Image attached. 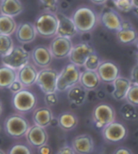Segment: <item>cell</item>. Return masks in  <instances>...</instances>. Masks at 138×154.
<instances>
[{"label":"cell","mask_w":138,"mask_h":154,"mask_svg":"<svg viewBox=\"0 0 138 154\" xmlns=\"http://www.w3.org/2000/svg\"><path fill=\"white\" fill-rule=\"evenodd\" d=\"M78 33H90L99 23L98 13L89 6L77 7L71 16Z\"/></svg>","instance_id":"1"},{"label":"cell","mask_w":138,"mask_h":154,"mask_svg":"<svg viewBox=\"0 0 138 154\" xmlns=\"http://www.w3.org/2000/svg\"><path fill=\"white\" fill-rule=\"evenodd\" d=\"M33 25L37 35L39 37L45 39L53 38L57 34L58 29V18L56 13L45 10L36 18Z\"/></svg>","instance_id":"2"},{"label":"cell","mask_w":138,"mask_h":154,"mask_svg":"<svg viewBox=\"0 0 138 154\" xmlns=\"http://www.w3.org/2000/svg\"><path fill=\"white\" fill-rule=\"evenodd\" d=\"M29 127V120L19 113L8 115L3 122V129L6 135L13 139H20L25 136Z\"/></svg>","instance_id":"3"},{"label":"cell","mask_w":138,"mask_h":154,"mask_svg":"<svg viewBox=\"0 0 138 154\" xmlns=\"http://www.w3.org/2000/svg\"><path fill=\"white\" fill-rule=\"evenodd\" d=\"M11 104L14 109L19 114H28L36 108L37 97L34 93L24 88L20 91L12 94Z\"/></svg>","instance_id":"4"},{"label":"cell","mask_w":138,"mask_h":154,"mask_svg":"<svg viewBox=\"0 0 138 154\" xmlns=\"http://www.w3.org/2000/svg\"><path fill=\"white\" fill-rule=\"evenodd\" d=\"M80 67L72 63H68L58 72L57 79V91L66 92L72 86L79 83L80 76Z\"/></svg>","instance_id":"5"},{"label":"cell","mask_w":138,"mask_h":154,"mask_svg":"<svg viewBox=\"0 0 138 154\" xmlns=\"http://www.w3.org/2000/svg\"><path fill=\"white\" fill-rule=\"evenodd\" d=\"M92 119L96 128L102 129L106 125L115 121V109L108 103H99L93 108L92 111Z\"/></svg>","instance_id":"6"},{"label":"cell","mask_w":138,"mask_h":154,"mask_svg":"<svg viewBox=\"0 0 138 154\" xmlns=\"http://www.w3.org/2000/svg\"><path fill=\"white\" fill-rule=\"evenodd\" d=\"M1 58L3 65L18 71L20 68H21L22 66L29 63L30 59V53L23 46L17 45L14 46L10 53Z\"/></svg>","instance_id":"7"},{"label":"cell","mask_w":138,"mask_h":154,"mask_svg":"<svg viewBox=\"0 0 138 154\" xmlns=\"http://www.w3.org/2000/svg\"><path fill=\"white\" fill-rule=\"evenodd\" d=\"M58 72L57 70L45 67L38 71L36 85L45 93H55L57 91V79Z\"/></svg>","instance_id":"8"},{"label":"cell","mask_w":138,"mask_h":154,"mask_svg":"<svg viewBox=\"0 0 138 154\" xmlns=\"http://www.w3.org/2000/svg\"><path fill=\"white\" fill-rule=\"evenodd\" d=\"M102 134L106 142L115 143L125 140L128 131L125 125L123 124L122 122L114 121L102 129Z\"/></svg>","instance_id":"9"},{"label":"cell","mask_w":138,"mask_h":154,"mask_svg":"<svg viewBox=\"0 0 138 154\" xmlns=\"http://www.w3.org/2000/svg\"><path fill=\"white\" fill-rule=\"evenodd\" d=\"M99 23L106 29L117 32L122 27L124 19L120 13L111 7H104L98 14Z\"/></svg>","instance_id":"10"},{"label":"cell","mask_w":138,"mask_h":154,"mask_svg":"<svg viewBox=\"0 0 138 154\" xmlns=\"http://www.w3.org/2000/svg\"><path fill=\"white\" fill-rule=\"evenodd\" d=\"M94 52V48L89 43H77L76 45H73L72 51L69 54V61L71 63L74 64L78 67H81L84 66V64L88 57Z\"/></svg>","instance_id":"11"},{"label":"cell","mask_w":138,"mask_h":154,"mask_svg":"<svg viewBox=\"0 0 138 154\" xmlns=\"http://www.w3.org/2000/svg\"><path fill=\"white\" fill-rule=\"evenodd\" d=\"M73 46L71 38L60 36H55L51 41L49 49L54 59H63L68 57Z\"/></svg>","instance_id":"12"},{"label":"cell","mask_w":138,"mask_h":154,"mask_svg":"<svg viewBox=\"0 0 138 154\" xmlns=\"http://www.w3.org/2000/svg\"><path fill=\"white\" fill-rule=\"evenodd\" d=\"M96 72L101 82L106 85H111L117 77L120 75V66L117 63L109 60L102 61Z\"/></svg>","instance_id":"13"},{"label":"cell","mask_w":138,"mask_h":154,"mask_svg":"<svg viewBox=\"0 0 138 154\" xmlns=\"http://www.w3.org/2000/svg\"><path fill=\"white\" fill-rule=\"evenodd\" d=\"M27 143L31 148L38 149L45 143H47L48 133L45 128L39 127L37 125L30 126L25 134Z\"/></svg>","instance_id":"14"},{"label":"cell","mask_w":138,"mask_h":154,"mask_svg":"<svg viewBox=\"0 0 138 154\" xmlns=\"http://www.w3.org/2000/svg\"><path fill=\"white\" fill-rule=\"evenodd\" d=\"M30 56L35 66L42 69L49 67L54 59L49 47L43 45H37L33 48Z\"/></svg>","instance_id":"15"},{"label":"cell","mask_w":138,"mask_h":154,"mask_svg":"<svg viewBox=\"0 0 138 154\" xmlns=\"http://www.w3.org/2000/svg\"><path fill=\"white\" fill-rule=\"evenodd\" d=\"M56 16L58 18V29L56 36L72 38L78 33L71 17L66 16L64 12H56Z\"/></svg>","instance_id":"16"},{"label":"cell","mask_w":138,"mask_h":154,"mask_svg":"<svg viewBox=\"0 0 138 154\" xmlns=\"http://www.w3.org/2000/svg\"><path fill=\"white\" fill-rule=\"evenodd\" d=\"M116 37L123 45H134L138 37V32L130 21L124 20L121 29L116 32Z\"/></svg>","instance_id":"17"},{"label":"cell","mask_w":138,"mask_h":154,"mask_svg":"<svg viewBox=\"0 0 138 154\" xmlns=\"http://www.w3.org/2000/svg\"><path fill=\"white\" fill-rule=\"evenodd\" d=\"M38 70L33 63H28L17 71V80L24 88H29L36 84Z\"/></svg>","instance_id":"18"},{"label":"cell","mask_w":138,"mask_h":154,"mask_svg":"<svg viewBox=\"0 0 138 154\" xmlns=\"http://www.w3.org/2000/svg\"><path fill=\"white\" fill-rule=\"evenodd\" d=\"M72 148L77 154H91L94 150L93 137L89 134H81L72 141Z\"/></svg>","instance_id":"19"},{"label":"cell","mask_w":138,"mask_h":154,"mask_svg":"<svg viewBox=\"0 0 138 154\" xmlns=\"http://www.w3.org/2000/svg\"><path fill=\"white\" fill-rule=\"evenodd\" d=\"M15 33L17 41L21 44L33 42L37 37L34 25L30 22H24L17 25Z\"/></svg>","instance_id":"20"},{"label":"cell","mask_w":138,"mask_h":154,"mask_svg":"<svg viewBox=\"0 0 138 154\" xmlns=\"http://www.w3.org/2000/svg\"><path fill=\"white\" fill-rule=\"evenodd\" d=\"M111 85L113 87L111 92L113 98L116 101L125 100L127 91L132 85L130 79L120 75L119 77H117Z\"/></svg>","instance_id":"21"},{"label":"cell","mask_w":138,"mask_h":154,"mask_svg":"<svg viewBox=\"0 0 138 154\" xmlns=\"http://www.w3.org/2000/svg\"><path fill=\"white\" fill-rule=\"evenodd\" d=\"M33 121L35 125L42 128H47L54 119L53 112L50 107H38L33 110Z\"/></svg>","instance_id":"22"},{"label":"cell","mask_w":138,"mask_h":154,"mask_svg":"<svg viewBox=\"0 0 138 154\" xmlns=\"http://www.w3.org/2000/svg\"><path fill=\"white\" fill-rule=\"evenodd\" d=\"M88 91L78 83L67 90V100L74 106H80L87 101Z\"/></svg>","instance_id":"23"},{"label":"cell","mask_w":138,"mask_h":154,"mask_svg":"<svg viewBox=\"0 0 138 154\" xmlns=\"http://www.w3.org/2000/svg\"><path fill=\"white\" fill-rule=\"evenodd\" d=\"M101 80L96 71L85 70L80 72V84L87 91L96 90L101 85Z\"/></svg>","instance_id":"24"},{"label":"cell","mask_w":138,"mask_h":154,"mask_svg":"<svg viewBox=\"0 0 138 154\" xmlns=\"http://www.w3.org/2000/svg\"><path fill=\"white\" fill-rule=\"evenodd\" d=\"M24 6L20 0H1L0 12L2 15L15 17L22 13Z\"/></svg>","instance_id":"25"},{"label":"cell","mask_w":138,"mask_h":154,"mask_svg":"<svg viewBox=\"0 0 138 154\" xmlns=\"http://www.w3.org/2000/svg\"><path fill=\"white\" fill-rule=\"evenodd\" d=\"M17 80V71L5 65L0 66V89H8Z\"/></svg>","instance_id":"26"},{"label":"cell","mask_w":138,"mask_h":154,"mask_svg":"<svg viewBox=\"0 0 138 154\" xmlns=\"http://www.w3.org/2000/svg\"><path fill=\"white\" fill-rule=\"evenodd\" d=\"M58 127L64 131H69L77 128L79 122V119L77 115L72 112H64L59 114L58 117Z\"/></svg>","instance_id":"27"},{"label":"cell","mask_w":138,"mask_h":154,"mask_svg":"<svg viewBox=\"0 0 138 154\" xmlns=\"http://www.w3.org/2000/svg\"><path fill=\"white\" fill-rule=\"evenodd\" d=\"M17 24L13 17L0 14V34L11 36L16 32Z\"/></svg>","instance_id":"28"},{"label":"cell","mask_w":138,"mask_h":154,"mask_svg":"<svg viewBox=\"0 0 138 154\" xmlns=\"http://www.w3.org/2000/svg\"><path fill=\"white\" fill-rule=\"evenodd\" d=\"M14 42L11 36L0 34V56L7 55L14 48Z\"/></svg>","instance_id":"29"},{"label":"cell","mask_w":138,"mask_h":154,"mask_svg":"<svg viewBox=\"0 0 138 154\" xmlns=\"http://www.w3.org/2000/svg\"><path fill=\"white\" fill-rule=\"evenodd\" d=\"M120 114L124 119L129 121L136 120L138 119V113L136 107L127 102L123 104L122 106L120 107Z\"/></svg>","instance_id":"30"},{"label":"cell","mask_w":138,"mask_h":154,"mask_svg":"<svg viewBox=\"0 0 138 154\" xmlns=\"http://www.w3.org/2000/svg\"><path fill=\"white\" fill-rule=\"evenodd\" d=\"M7 154H33V151L29 144L17 143L9 148Z\"/></svg>","instance_id":"31"},{"label":"cell","mask_w":138,"mask_h":154,"mask_svg":"<svg viewBox=\"0 0 138 154\" xmlns=\"http://www.w3.org/2000/svg\"><path fill=\"white\" fill-rule=\"evenodd\" d=\"M101 59L99 56L96 54V52L91 54L89 56L84 64V67L85 70H89V71H97L98 66L101 63Z\"/></svg>","instance_id":"32"},{"label":"cell","mask_w":138,"mask_h":154,"mask_svg":"<svg viewBox=\"0 0 138 154\" xmlns=\"http://www.w3.org/2000/svg\"><path fill=\"white\" fill-rule=\"evenodd\" d=\"M125 101L127 103L133 105V106L138 107V85L132 84L127 91Z\"/></svg>","instance_id":"33"},{"label":"cell","mask_w":138,"mask_h":154,"mask_svg":"<svg viewBox=\"0 0 138 154\" xmlns=\"http://www.w3.org/2000/svg\"><path fill=\"white\" fill-rule=\"evenodd\" d=\"M114 7L123 12H128L133 9L132 0H112Z\"/></svg>","instance_id":"34"},{"label":"cell","mask_w":138,"mask_h":154,"mask_svg":"<svg viewBox=\"0 0 138 154\" xmlns=\"http://www.w3.org/2000/svg\"><path fill=\"white\" fill-rule=\"evenodd\" d=\"M44 6L46 11H52L54 13L58 12V3L59 0H39Z\"/></svg>","instance_id":"35"},{"label":"cell","mask_w":138,"mask_h":154,"mask_svg":"<svg viewBox=\"0 0 138 154\" xmlns=\"http://www.w3.org/2000/svg\"><path fill=\"white\" fill-rule=\"evenodd\" d=\"M44 101L46 105V106L51 107L56 106L58 102V97L57 93H45V97H44Z\"/></svg>","instance_id":"36"},{"label":"cell","mask_w":138,"mask_h":154,"mask_svg":"<svg viewBox=\"0 0 138 154\" xmlns=\"http://www.w3.org/2000/svg\"><path fill=\"white\" fill-rule=\"evenodd\" d=\"M130 80L132 84L138 85V63L133 66V67L131 70L130 73Z\"/></svg>","instance_id":"37"},{"label":"cell","mask_w":138,"mask_h":154,"mask_svg":"<svg viewBox=\"0 0 138 154\" xmlns=\"http://www.w3.org/2000/svg\"><path fill=\"white\" fill-rule=\"evenodd\" d=\"M24 87L23 86V85H22L21 83L18 80H16V81H14L12 84L11 85V86L8 88V89L11 91V93H12V94H14V93H17V92H19V91H20L21 89H23Z\"/></svg>","instance_id":"38"},{"label":"cell","mask_w":138,"mask_h":154,"mask_svg":"<svg viewBox=\"0 0 138 154\" xmlns=\"http://www.w3.org/2000/svg\"><path fill=\"white\" fill-rule=\"evenodd\" d=\"M71 7V3H68L66 0H59L58 3V9L60 10L61 12H64L68 10Z\"/></svg>","instance_id":"39"},{"label":"cell","mask_w":138,"mask_h":154,"mask_svg":"<svg viewBox=\"0 0 138 154\" xmlns=\"http://www.w3.org/2000/svg\"><path fill=\"white\" fill-rule=\"evenodd\" d=\"M56 154H77L71 146L64 145L58 149Z\"/></svg>","instance_id":"40"},{"label":"cell","mask_w":138,"mask_h":154,"mask_svg":"<svg viewBox=\"0 0 138 154\" xmlns=\"http://www.w3.org/2000/svg\"><path fill=\"white\" fill-rule=\"evenodd\" d=\"M113 154H133V151L127 147L120 146L118 147L114 151Z\"/></svg>","instance_id":"41"},{"label":"cell","mask_w":138,"mask_h":154,"mask_svg":"<svg viewBox=\"0 0 138 154\" xmlns=\"http://www.w3.org/2000/svg\"><path fill=\"white\" fill-rule=\"evenodd\" d=\"M53 151L50 145L45 143L40 148H38V153L39 154H52Z\"/></svg>","instance_id":"42"},{"label":"cell","mask_w":138,"mask_h":154,"mask_svg":"<svg viewBox=\"0 0 138 154\" xmlns=\"http://www.w3.org/2000/svg\"><path fill=\"white\" fill-rule=\"evenodd\" d=\"M90 1L95 5H104L108 2V0H90Z\"/></svg>","instance_id":"43"},{"label":"cell","mask_w":138,"mask_h":154,"mask_svg":"<svg viewBox=\"0 0 138 154\" xmlns=\"http://www.w3.org/2000/svg\"><path fill=\"white\" fill-rule=\"evenodd\" d=\"M132 3L134 8H138V0H132Z\"/></svg>","instance_id":"44"},{"label":"cell","mask_w":138,"mask_h":154,"mask_svg":"<svg viewBox=\"0 0 138 154\" xmlns=\"http://www.w3.org/2000/svg\"><path fill=\"white\" fill-rule=\"evenodd\" d=\"M132 11H133V15L136 17V18L138 19V8H133V9L132 10Z\"/></svg>","instance_id":"45"},{"label":"cell","mask_w":138,"mask_h":154,"mask_svg":"<svg viewBox=\"0 0 138 154\" xmlns=\"http://www.w3.org/2000/svg\"><path fill=\"white\" fill-rule=\"evenodd\" d=\"M2 112H3V103H2V101L0 100V116L2 114Z\"/></svg>","instance_id":"46"},{"label":"cell","mask_w":138,"mask_h":154,"mask_svg":"<svg viewBox=\"0 0 138 154\" xmlns=\"http://www.w3.org/2000/svg\"><path fill=\"white\" fill-rule=\"evenodd\" d=\"M135 58H136V63H138V51H136V52Z\"/></svg>","instance_id":"47"},{"label":"cell","mask_w":138,"mask_h":154,"mask_svg":"<svg viewBox=\"0 0 138 154\" xmlns=\"http://www.w3.org/2000/svg\"><path fill=\"white\" fill-rule=\"evenodd\" d=\"M134 45H135L136 46V48L138 49V37H137V39H136V41L135 42V43H134Z\"/></svg>","instance_id":"48"},{"label":"cell","mask_w":138,"mask_h":154,"mask_svg":"<svg viewBox=\"0 0 138 154\" xmlns=\"http://www.w3.org/2000/svg\"><path fill=\"white\" fill-rule=\"evenodd\" d=\"M0 154H7V153H6L5 152L3 151V149H0Z\"/></svg>","instance_id":"49"},{"label":"cell","mask_w":138,"mask_h":154,"mask_svg":"<svg viewBox=\"0 0 138 154\" xmlns=\"http://www.w3.org/2000/svg\"><path fill=\"white\" fill-rule=\"evenodd\" d=\"M0 132H1V126H0Z\"/></svg>","instance_id":"50"}]
</instances>
